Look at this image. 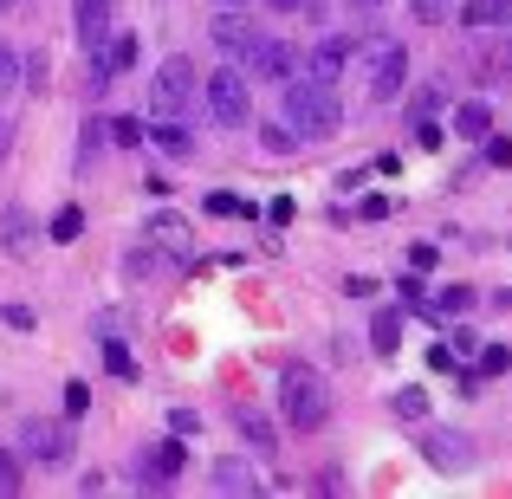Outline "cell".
Wrapping results in <instances>:
<instances>
[{
    "mask_svg": "<svg viewBox=\"0 0 512 499\" xmlns=\"http://www.w3.org/2000/svg\"><path fill=\"white\" fill-rule=\"evenodd\" d=\"M279 422H286L292 435H318V428L331 422V389L312 363H286V370H279Z\"/></svg>",
    "mask_w": 512,
    "mask_h": 499,
    "instance_id": "6da1fadb",
    "label": "cell"
},
{
    "mask_svg": "<svg viewBox=\"0 0 512 499\" xmlns=\"http://www.w3.org/2000/svg\"><path fill=\"white\" fill-rule=\"evenodd\" d=\"M286 124L292 130H299V143L305 137H338V130H344V98H338V85H318V78H292V85H286Z\"/></svg>",
    "mask_w": 512,
    "mask_h": 499,
    "instance_id": "7a4b0ae2",
    "label": "cell"
},
{
    "mask_svg": "<svg viewBox=\"0 0 512 499\" xmlns=\"http://www.w3.org/2000/svg\"><path fill=\"white\" fill-rule=\"evenodd\" d=\"M357 59H363V91H370V104H396L402 85H409V46L376 33V39L357 46Z\"/></svg>",
    "mask_w": 512,
    "mask_h": 499,
    "instance_id": "3957f363",
    "label": "cell"
},
{
    "mask_svg": "<svg viewBox=\"0 0 512 499\" xmlns=\"http://www.w3.org/2000/svg\"><path fill=\"white\" fill-rule=\"evenodd\" d=\"M150 117H188L195 111V98H201V72H195V59L188 52H169L163 65L150 72Z\"/></svg>",
    "mask_w": 512,
    "mask_h": 499,
    "instance_id": "277c9868",
    "label": "cell"
},
{
    "mask_svg": "<svg viewBox=\"0 0 512 499\" xmlns=\"http://www.w3.org/2000/svg\"><path fill=\"white\" fill-rule=\"evenodd\" d=\"M253 78L240 72V65H221V72H208L201 78V111L214 117L221 130H247V117H253Z\"/></svg>",
    "mask_w": 512,
    "mask_h": 499,
    "instance_id": "5b68a950",
    "label": "cell"
},
{
    "mask_svg": "<svg viewBox=\"0 0 512 499\" xmlns=\"http://www.w3.org/2000/svg\"><path fill=\"white\" fill-rule=\"evenodd\" d=\"M20 454L39 467H65L72 461V422H52V415H33V422H20Z\"/></svg>",
    "mask_w": 512,
    "mask_h": 499,
    "instance_id": "8992f818",
    "label": "cell"
},
{
    "mask_svg": "<svg viewBox=\"0 0 512 499\" xmlns=\"http://www.w3.org/2000/svg\"><path fill=\"white\" fill-rule=\"evenodd\" d=\"M240 72L247 78H260V85H279V78H292V46L279 33H253L247 39V52H240Z\"/></svg>",
    "mask_w": 512,
    "mask_h": 499,
    "instance_id": "52a82bcc",
    "label": "cell"
},
{
    "mask_svg": "<svg viewBox=\"0 0 512 499\" xmlns=\"http://www.w3.org/2000/svg\"><path fill=\"white\" fill-rule=\"evenodd\" d=\"M350 59H357V46H350L344 33H325V39H312V46L299 52V72L318 78V85H338V78L350 72Z\"/></svg>",
    "mask_w": 512,
    "mask_h": 499,
    "instance_id": "ba28073f",
    "label": "cell"
},
{
    "mask_svg": "<svg viewBox=\"0 0 512 499\" xmlns=\"http://www.w3.org/2000/svg\"><path fill=\"white\" fill-rule=\"evenodd\" d=\"M182 467H188V441L163 435V441H150V448L137 454V487H169Z\"/></svg>",
    "mask_w": 512,
    "mask_h": 499,
    "instance_id": "9c48e42d",
    "label": "cell"
},
{
    "mask_svg": "<svg viewBox=\"0 0 512 499\" xmlns=\"http://www.w3.org/2000/svg\"><path fill=\"white\" fill-rule=\"evenodd\" d=\"M422 454H428V467H441V474H467V467H474V435H461V428H428Z\"/></svg>",
    "mask_w": 512,
    "mask_h": 499,
    "instance_id": "30bf717a",
    "label": "cell"
},
{
    "mask_svg": "<svg viewBox=\"0 0 512 499\" xmlns=\"http://www.w3.org/2000/svg\"><path fill=\"white\" fill-rule=\"evenodd\" d=\"M260 33V26L247 20V7H214V20H208V39H214V52H221L227 65L240 59V52H247V39Z\"/></svg>",
    "mask_w": 512,
    "mask_h": 499,
    "instance_id": "8fae6325",
    "label": "cell"
},
{
    "mask_svg": "<svg viewBox=\"0 0 512 499\" xmlns=\"http://www.w3.org/2000/svg\"><path fill=\"white\" fill-rule=\"evenodd\" d=\"M143 240H150V247L163 253V260H182V253L195 247V227H188L175 208H156L150 221H143Z\"/></svg>",
    "mask_w": 512,
    "mask_h": 499,
    "instance_id": "7c38bea8",
    "label": "cell"
},
{
    "mask_svg": "<svg viewBox=\"0 0 512 499\" xmlns=\"http://www.w3.org/2000/svg\"><path fill=\"white\" fill-rule=\"evenodd\" d=\"M72 26H78V46L98 52L104 33L117 26V0H72Z\"/></svg>",
    "mask_w": 512,
    "mask_h": 499,
    "instance_id": "4fadbf2b",
    "label": "cell"
},
{
    "mask_svg": "<svg viewBox=\"0 0 512 499\" xmlns=\"http://www.w3.org/2000/svg\"><path fill=\"white\" fill-rule=\"evenodd\" d=\"M143 143H156V150H163L169 163H188V156L201 150V143H195V130H188L182 117H150V124H143Z\"/></svg>",
    "mask_w": 512,
    "mask_h": 499,
    "instance_id": "5bb4252c",
    "label": "cell"
},
{
    "mask_svg": "<svg viewBox=\"0 0 512 499\" xmlns=\"http://www.w3.org/2000/svg\"><path fill=\"white\" fill-rule=\"evenodd\" d=\"M234 428H240V441H247L253 454H279V428H273V415H266V409L240 402V409H234Z\"/></svg>",
    "mask_w": 512,
    "mask_h": 499,
    "instance_id": "9a60e30c",
    "label": "cell"
},
{
    "mask_svg": "<svg viewBox=\"0 0 512 499\" xmlns=\"http://www.w3.org/2000/svg\"><path fill=\"white\" fill-rule=\"evenodd\" d=\"M402 318H409L402 305H383V312L370 318V357H396L402 350Z\"/></svg>",
    "mask_w": 512,
    "mask_h": 499,
    "instance_id": "2e32d148",
    "label": "cell"
},
{
    "mask_svg": "<svg viewBox=\"0 0 512 499\" xmlns=\"http://www.w3.org/2000/svg\"><path fill=\"white\" fill-rule=\"evenodd\" d=\"M214 493H260V474L240 454H227V461H214Z\"/></svg>",
    "mask_w": 512,
    "mask_h": 499,
    "instance_id": "e0dca14e",
    "label": "cell"
},
{
    "mask_svg": "<svg viewBox=\"0 0 512 499\" xmlns=\"http://www.w3.org/2000/svg\"><path fill=\"white\" fill-rule=\"evenodd\" d=\"M487 130H493V111H487V104H480V98L454 104V137H461V143H480V137H487Z\"/></svg>",
    "mask_w": 512,
    "mask_h": 499,
    "instance_id": "ac0fdd59",
    "label": "cell"
},
{
    "mask_svg": "<svg viewBox=\"0 0 512 499\" xmlns=\"http://www.w3.org/2000/svg\"><path fill=\"white\" fill-rule=\"evenodd\" d=\"M389 415H396V422H428V389L422 383H402L396 396H389Z\"/></svg>",
    "mask_w": 512,
    "mask_h": 499,
    "instance_id": "d6986e66",
    "label": "cell"
},
{
    "mask_svg": "<svg viewBox=\"0 0 512 499\" xmlns=\"http://www.w3.org/2000/svg\"><path fill=\"white\" fill-rule=\"evenodd\" d=\"M428 312H435V318H467V312H474V286H461V279H454V286H441Z\"/></svg>",
    "mask_w": 512,
    "mask_h": 499,
    "instance_id": "ffe728a7",
    "label": "cell"
},
{
    "mask_svg": "<svg viewBox=\"0 0 512 499\" xmlns=\"http://www.w3.org/2000/svg\"><path fill=\"white\" fill-rule=\"evenodd\" d=\"M0 240H7V253H33V221H26V208H7V221H0Z\"/></svg>",
    "mask_w": 512,
    "mask_h": 499,
    "instance_id": "44dd1931",
    "label": "cell"
},
{
    "mask_svg": "<svg viewBox=\"0 0 512 499\" xmlns=\"http://www.w3.org/2000/svg\"><path fill=\"white\" fill-rule=\"evenodd\" d=\"M104 370H111L117 376V383H137V357H130V344H124V337H104Z\"/></svg>",
    "mask_w": 512,
    "mask_h": 499,
    "instance_id": "7402d4cb",
    "label": "cell"
},
{
    "mask_svg": "<svg viewBox=\"0 0 512 499\" xmlns=\"http://www.w3.org/2000/svg\"><path fill=\"white\" fill-rule=\"evenodd\" d=\"M208 214H221V221H240V214H247V221H253V201L234 195V188H214V195H208Z\"/></svg>",
    "mask_w": 512,
    "mask_h": 499,
    "instance_id": "603a6c76",
    "label": "cell"
},
{
    "mask_svg": "<svg viewBox=\"0 0 512 499\" xmlns=\"http://www.w3.org/2000/svg\"><path fill=\"white\" fill-rule=\"evenodd\" d=\"M260 143H266L273 156H292V150H299V130H292L286 117H279V124H260Z\"/></svg>",
    "mask_w": 512,
    "mask_h": 499,
    "instance_id": "cb8c5ba5",
    "label": "cell"
},
{
    "mask_svg": "<svg viewBox=\"0 0 512 499\" xmlns=\"http://www.w3.org/2000/svg\"><path fill=\"white\" fill-rule=\"evenodd\" d=\"M13 91H20V46L0 39V98H13Z\"/></svg>",
    "mask_w": 512,
    "mask_h": 499,
    "instance_id": "d4e9b609",
    "label": "cell"
},
{
    "mask_svg": "<svg viewBox=\"0 0 512 499\" xmlns=\"http://www.w3.org/2000/svg\"><path fill=\"white\" fill-rule=\"evenodd\" d=\"M396 299H402V312H428V292H422V273H402V279H396Z\"/></svg>",
    "mask_w": 512,
    "mask_h": 499,
    "instance_id": "484cf974",
    "label": "cell"
},
{
    "mask_svg": "<svg viewBox=\"0 0 512 499\" xmlns=\"http://www.w3.org/2000/svg\"><path fill=\"white\" fill-rule=\"evenodd\" d=\"M78 234H85V208H59V214H52V240H59V247L78 240Z\"/></svg>",
    "mask_w": 512,
    "mask_h": 499,
    "instance_id": "4316f807",
    "label": "cell"
},
{
    "mask_svg": "<svg viewBox=\"0 0 512 499\" xmlns=\"http://www.w3.org/2000/svg\"><path fill=\"white\" fill-rule=\"evenodd\" d=\"M474 350H480V376L512 370V344H474Z\"/></svg>",
    "mask_w": 512,
    "mask_h": 499,
    "instance_id": "83f0119b",
    "label": "cell"
},
{
    "mask_svg": "<svg viewBox=\"0 0 512 499\" xmlns=\"http://www.w3.org/2000/svg\"><path fill=\"white\" fill-rule=\"evenodd\" d=\"M26 467H20V448H0V493H20Z\"/></svg>",
    "mask_w": 512,
    "mask_h": 499,
    "instance_id": "f1b7e54d",
    "label": "cell"
},
{
    "mask_svg": "<svg viewBox=\"0 0 512 499\" xmlns=\"http://www.w3.org/2000/svg\"><path fill=\"white\" fill-rule=\"evenodd\" d=\"M480 156H487L493 169H512V137H493L487 130V137H480Z\"/></svg>",
    "mask_w": 512,
    "mask_h": 499,
    "instance_id": "f546056e",
    "label": "cell"
},
{
    "mask_svg": "<svg viewBox=\"0 0 512 499\" xmlns=\"http://www.w3.org/2000/svg\"><path fill=\"white\" fill-rule=\"evenodd\" d=\"M111 130V143H124V150H143V124L137 117H117V124H104Z\"/></svg>",
    "mask_w": 512,
    "mask_h": 499,
    "instance_id": "4dcf8cb0",
    "label": "cell"
},
{
    "mask_svg": "<svg viewBox=\"0 0 512 499\" xmlns=\"http://www.w3.org/2000/svg\"><path fill=\"white\" fill-rule=\"evenodd\" d=\"M85 409H91V389L85 383H65V422H78Z\"/></svg>",
    "mask_w": 512,
    "mask_h": 499,
    "instance_id": "1f68e13d",
    "label": "cell"
},
{
    "mask_svg": "<svg viewBox=\"0 0 512 499\" xmlns=\"http://www.w3.org/2000/svg\"><path fill=\"white\" fill-rule=\"evenodd\" d=\"M435 260H441V247H435V240H415V247H409V273H428Z\"/></svg>",
    "mask_w": 512,
    "mask_h": 499,
    "instance_id": "d6a6232c",
    "label": "cell"
},
{
    "mask_svg": "<svg viewBox=\"0 0 512 499\" xmlns=\"http://www.w3.org/2000/svg\"><path fill=\"white\" fill-rule=\"evenodd\" d=\"M169 435H182V441L201 435V415H195V409H169Z\"/></svg>",
    "mask_w": 512,
    "mask_h": 499,
    "instance_id": "836d02e7",
    "label": "cell"
},
{
    "mask_svg": "<svg viewBox=\"0 0 512 499\" xmlns=\"http://www.w3.org/2000/svg\"><path fill=\"white\" fill-rule=\"evenodd\" d=\"M409 13L422 26H435V20H448V0H409Z\"/></svg>",
    "mask_w": 512,
    "mask_h": 499,
    "instance_id": "e575fe53",
    "label": "cell"
},
{
    "mask_svg": "<svg viewBox=\"0 0 512 499\" xmlns=\"http://www.w3.org/2000/svg\"><path fill=\"white\" fill-rule=\"evenodd\" d=\"M78 143H85V156H91V150H104V143H111V130H104L98 117H85V130H78Z\"/></svg>",
    "mask_w": 512,
    "mask_h": 499,
    "instance_id": "d590c367",
    "label": "cell"
},
{
    "mask_svg": "<svg viewBox=\"0 0 512 499\" xmlns=\"http://www.w3.org/2000/svg\"><path fill=\"white\" fill-rule=\"evenodd\" d=\"M441 98H448L441 85H422V91H415V111H422V117H428V111H441Z\"/></svg>",
    "mask_w": 512,
    "mask_h": 499,
    "instance_id": "8d00e7d4",
    "label": "cell"
},
{
    "mask_svg": "<svg viewBox=\"0 0 512 499\" xmlns=\"http://www.w3.org/2000/svg\"><path fill=\"white\" fill-rule=\"evenodd\" d=\"M370 292H376L370 273H350V279H344V299H370Z\"/></svg>",
    "mask_w": 512,
    "mask_h": 499,
    "instance_id": "74e56055",
    "label": "cell"
},
{
    "mask_svg": "<svg viewBox=\"0 0 512 499\" xmlns=\"http://www.w3.org/2000/svg\"><path fill=\"white\" fill-rule=\"evenodd\" d=\"M0 318H7L13 331H33V312H26V305H0Z\"/></svg>",
    "mask_w": 512,
    "mask_h": 499,
    "instance_id": "f35d334b",
    "label": "cell"
},
{
    "mask_svg": "<svg viewBox=\"0 0 512 499\" xmlns=\"http://www.w3.org/2000/svg\"><path fill=\"white\" fill-rule=\"evenodd\" d=\"M454 363H461V357H454L448 344H428V370H454Z\"/></svg>",
    "mask_w": 512,
    "mask_h": 499,
    "instance_id": "ab89813d",
    "label": "cell"
},
{
    "mask_svg": "<svg viewBox=\"0 0 512 499\" xmlns=\"http://www.w3.org/2000/svg\"><path fill=\"white\" fill-rule=\"evenodd\" d=\"M415 143H422V150H441V130H435V124L422 117V124H415Z\"/></svg>",
    "mask_w": 512,
    "mask_h": 499,
    "instance_id": "60d3db41",
    "label": "cell"
},
{
    "mask_svg": "<svg viewBox=\"0 0 512 499\" xmlns=\"http://www.w3.org/2000/svg\"><path fill=\"white\" fill-rule=\"evenodd\" d=\"M357 214H363V221H383V214H389V195H370V201H363Z\"/></svg>",
    "mask_w": 512,
    "mask_h": 499,
    "instance_id": "b9f144b4",
    "label": "cell"
},
{
    "mask_svg": "<svg viewBox=\"0 0 512 499\" xmlns=\"http://www.w3.org/2000/svg\"><path fill=\"white\" fill-rule=\"evenodd\" d=\"M500 72L512 78V26H500Z\"/></svg>",
    "mask_w": 512,
    "mask_h": 499,
    "instance_id": "7bdbcfd3",
    "label": "cell"
},
{
    "mask_svg": "<svg viewBox=\"0 0 512 499\" xmlns=\"http://www.w3.org/2000/svg\"><path fill=\"white\" fill-rule=\"evenodd\" d=\"M338 7H350V13H383L389 0H338Z\"/></svg>",
    "mask_w": 512,
    "mask_h": 499,
    "instance_id": "ee69618b",
    "label": "cell"
},
{
    "mask_svg": "<svg viewBox=\"0 0 512 499\" xmlns=\"http://www.w3.org/2000/svg\"><path fill=\"white\" fill-rule=\"evenodd\" d=\"M266 7H273V13H299L305 0H266Z\"/></svg>",
    "mask_w": 512,
    "mask_h": 499,
    "instance_id": "f6af8a7d",
    "label": "cell"
},
{
    "mask_svg": "<svg viewBox=\"0 0 512 499\" xmlns=\"http://www.w3.org/2000/svg\"><path fill=\"white\" fill-rule=\"evenodd\" d=\"M493 305H500V312H512V286H500V292H493Z\"/></svg>",
    "mask_w": 512,
    "mask_h": 499,
    "instance_id": "bcb514c9",
    "label": "cell"
},
{
    "mask_svg": "<svg viewBox=\"0 0 512 499\" xmlns=\"http://www.w3.org/2000/svg\"><path fill=\"white\" fill-rule=\"evenodd\" d=\"M7 143H13V130H7V117H0V163H7Z\"/></svg>",
    "mask_w": 512,
    "mask_h": 499,
    "instance_id": "7dc6e473",
    "label": "cell"
},
{
    "mask_svg": "<svg viewBox=\"0 0 512 499\" xmlns=\"http://www.w3.org/2000/svg\"><path fill=\"white\" fill-rule=\"evenodd\" d=\"M487 7H493V13H500V20H512V0H487Z\"/></svg>",
    "mask_w": 512,
    "mask_h": 499,
    "instance_id": "c3c4849f",
    "label": "cell"
},
{
    "mask_svg": "<svg viewBox=\"0 0 512 499\" xmlns=\"http://www.w3.org/2000/svg\"><path fill=\"white\" fill-rule=\"evenodd\" d=\"M214 7H247V0H214Z\"/></svg>",
    "mask_w": 512,
    "mask_h": 499,
    "instance_id": "681fc988",
    "label": "cell"
},
{
    "mask_svg": "<svg viewBox=\"0 0 512 499\" xmlns=\"http://www.w3.org/2000/svg\"><path fill=\"white\" fill-rule=\"evenodd\" d=\"M7 7H20V0H0V13H7Z\"/></svg>",
    "mask_w": 512,
    "mask_h": 499,
    "instance_id": "f907efd6",
    "label": "cell"
}]
</instances>
